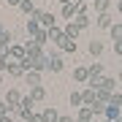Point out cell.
I'll use <instances>...</instances> for the list:
<instances>
[{"instance_id": "6da1fadb", "label": "cell", "mask_w": 122, "mask_h": 122, "mask_svg": "<svg viewBox=\"0 0 122 122\" xmlns=\"http://www.w3.org/2000/svg\"><path fill=\"white\" fill-rule=\"evenodd\" d=\"M25 52H27V57H30V60H41V57H44V49H41V44H35L33 38L25 44Z\"/></svg>"}, {"instance_id": "44dd1931", "label": "cell", "mask_w": 122, "mask_h": 122, "mask_svg": "<svg viewBox=\"0 0 122 122\" xmlns=\"http://www.w3.org/2000/svg\"><path fill=\"white\" fill-rule=\"evenodd\" d=\"M109 33H111V41H114V44H117V41H122V22H114Z\"/></svg>"}, {"instance_id": "7bdbcfd3", "label": "cell", "mask_w": 122, "mask_h": 122, "mask_svg": "<svg viewBox=\"0 0 122 122\" xmlns=\"http://www.w3.org/2000/svg\"><path fill=\"white\" fill-rule=\"evenodd\" d=\"M84 3H87V0H84Z\"/></svg>"}, {"instance_id": "277c9868", "label": "cell", "mask_w": 122, "mask_h": 122, "mask_svg": "<svg viewBox=\"0 0 122 122\" xmlns=\"http://www.w3.org/2000/svg\"><path fill=\"white\" fill-rule=\"evenodd\" d=\"M73 79H76L79 84H87L90 81V68L87 65H76L73 68Z\"/></svg>"}, {"instance_id": "ac0fdd59", "label": "cell", "mask_w": 122, "mask_h": 122, "mask_svg": "<svg viewBox=\"0 0 122 122\" xmlns=\"http://www.w3.org/2000/svg\"><path fill=\"white\" fill-rule=\"evenodd\" d=\"M46 71L60 73V71H62V57H49V68H46Z\"/></svg>"}, {"instance_id": "ba28073f", "label": "cell", "mask_w": 122, "mask_h": 122, "mask_svg": "<svg viewBox=\"0 0 122 122\" xmlns=\"http://www.w3.org/2000/svg\"><path fill=\"white\" fill-rule=\"evenodd\" d=\"M81 98H84V106H92L98 100V90H92V87H84L81 90Z\"/></svg>"}, {"instance_id": "52a82bcc", "label": "cell", "mask_w": 122, "mask_h": 122, "mask_svg": "<svg viewBox=\"0 0 122 122\" xmlns=\"http://www.w3.org/2000/svg\"><path fill=\"white\" fill-rule=\"evenodd\" d=\"M95 25H98V27H103V30H111V25H114V19H111V14L106 11V14H98V19H95Z\"/></svg>"}, {"instance_id": "3957f363", "label": "cell", "mask_w": 122, "mask_h": 122, "mask_svg": "<svg viewBox=\"0 0 122 122\" xmlns=\"http://www.w3.org/2000/svg\"><path fill=\"white\" fill-rule=\"evenodd\" d=\"M22 98H25V95H22L19 90H8V92H5V98H3V100H5L8 106H14V109H19V103H22Z\"/></svg>"}, {"instance_id": "f1b7e54d", "label": "cell", "mask_w": 122, "mask_h": 122, "mask_svg": "<svg viewBox=\"0 0 122 122\" xmlns=\"http://www.w3.org/2000/svg\"><path fill=\"white\" fill-rule=\"evenodd\" d=\"M73 25L81 30V27H87V25H90V16H76V19H73Z\"/></svg>"}, {"instance_id": "4fadbf2b", "label": "cell", "mask_w": 122, "mask_h": 122, "mask_svg": "<svg viewBox=\"0 0 122 122\" xmlns=\"http://www.w3.org/2000/svg\"><path fill=\"white\" fill-rule=\"evenodd\" d=\"M114 87H117V79H114V76H103L98 90H109V92H114Z\"/></svg>"}, {"instance_id": "2e32d148", "label": "cell", "mask_w": 122, "mask_h": 122, "mask_svg": "<svg viewBox=\"0 0 122 122\" xmlns=\"http://www.w3.org/2000/svg\"><path fill=\"white\" fill-rule=\"evenodd\" d=\"M87 49H90V54H92V57H100V54H103V44H100V41H95V38L87 44Z\"/></svg>"}, {"instance_id": "74e56055", "label": "cell", "mask_w": 122, "mask_h": 122, "mask_svg": "<svg viewBox=\"0 0 122 122\" xmlns=\"http://www.w3.org/2000/svg\"><path fill=\"white\" fill-rule=\"evenodd\" d=\"M60 3H62V5H68V3H73V0H60Z\"/></svg>"}, {"instance_id": "30bf717a", "label": "cell", "mask_w": 122, "mask_h": 122, "mask_svg": "<svg viewBox=\"0 0 122 122\" xmlns=\"http://www.w3.org/2000/svg\"><path fill=\"white\" fill-rule=\"evenodd\" d=\"M76 122H92V109L90 106H81L76 111Z\"/></svg>"}, {"instance_id": "5b68a950", "label": "cell", "mask_w": 122, "mask_h": 122, "mask_svg": "<svg viewBox=\"0 0 122 122\" xmlns=\"http://www.w3.org/2000/svg\"><path fill=\"white\" fill-rule=\"evenodd\" d=\"M41 30H44V27L38 25V19H35V16H30V19H27V25H25V33L30 35V38H35V35H38Z\"/></svg>"}, {"instance_id": "b9f144b4", "label": "cell", "mask_w": 122, "mask_h": 122, "mask_svg": "<svg viewBox=\"0 0 122 122\" xmlns=\"http://www.w3.org/2000/svg\"><path fill=\"white\" fill-rule=\"evenodd\" d=\"M117 122H122V117H119V119H117Z\"/></svg>"}, {"instance_id": "d6a6232c", "label": "cell", "mask_w": 122, "mask_h": 122, "mask_svg": "<svg viewBox=\"0 0 122 122\" xmlns=\"http://www.w3.org/2000/svg\"><path fill=\"white\" fill-rule=\"evenodd\" d=\"M114 52H117V54H122V41H117V44H114Z\"/></svg>"}, {"instance_id": "7a4b0ae2", "label": "cell", "mask_w": 122, "mask_h": 122, "mask_svg": "<svg viewBox=\"0 0 122 122\" xmlns=\"http://www.w3.org/2000/svg\"><path fill=\"white\" fill-rule=\"evenodd\" d=\"M35 19H38V25L44 27V30H49V27H54V22H57V16H54L52 11H38V16H35Z\"/></svg>"}, {"instance_id": "4dcf8cb0", "label": "cell", "mask_w": 122, "mask_h": 122, "mask_svg": "<svg viewBox=\"0 0 122 122\" xmlns=\"http://www.w3.org/2000/svg\"><path fill=\"white\" fill-rule=\"evenodd\" d=\"M27 122H44V114H38V111H33V114H30V119H27Z\"/></svg>"}, {"instance_id": "ee69618b", "label": "cell", "mask_w": 122, "mask_h": 122, "mask_svg": "<svg viewBox=\"0 0 122 122\" xmlns=\"http://www.w3.org/2000/svg\"><path fill=\"white\" fill-rule=\"evenodd\" d=\"M119 117H122V114H119Z\"/></svg>"}, {"instance_id": "484cf974", "label": "cell", "mask_w": 122, "mask_h": 122, "mask_svg": "<svg viewBox=\"0 0 122 122\" xmlns=\"http://www.w3.org/2000/svg\"><path fill=\"white\" fill-rule=\"evenodd\" d=\"M62 16H65V19H73V16H76V11H73V3L62 5Z\"/></svg>"}, {"instance_id": "5bb4252c", "label": "cell", "mask_w": 122, "mask_h": 122, "mask_svg": "<svg viewBox=\"0 0 122 122\" xmlns=\"http://www.w3.org/2000/svg\"><path fill=\"white\" fill-rule=\"evenodd\" d=\"M46 33H49V41H62V38H65V30H62V27H57V25L49 27Z\"/></svg>"}, {"instance_id": "836d02e7", "label": "cell", "mask_w": 122, "mask_h": 122, "mask_svg": "<svg viewBox=\"0 0 122 122\" xmlns=\"http://www.w3.org/2000/svg\"><path fill=\"white\" fill-rule=\"evenodd\" d=\"M5 3H8V5H16V8H19V5H22V0H5Z\"/></svg>"}, {"instance_id": "4316f807", "label": "cell", "mask_w": 122, "mask_h": 122, "mask_svg": "<svg viewBox=\"0 0 122 122\" xmlns=\"http://www.w3.org/2000/svg\"><path fill=\"white\" fill-rule=\"evenodd\" d=\"M90 109H92V114H106V103H100V100H95V103H92Z\"/></svg>"}, {"instance_id": "9c48e42d", "label": "cell", "mask_w": 122, "mask_h": 122, "mask_svg": "<svg viewBox=\"0 0 122 122\" xmlns=\"http://www.w3.org/2000/svg\"><path fill=\"white\" fill-rule=\"evenodd\" d=\"M68 100H71V106H73V109L79 111V109H81V106H84V98H81V90H73V92H71V95H68Z\"/></svg>"}, {"instance_id": "7c38bea8", "label": "cell", "mask_w": 122, "mask_h": 122, "mask_svg": "<svg viewBox=\"0 0 122 122\" xmlns=\"http://www.w3.org/2000/svg\"><path fill=\"white\" fill-rule=\"evenodd\" d=\"M90 79H103V62H90Z\"/></svg>"}, {"instance_id": "d6986e66", "label": "cell", "mask_w": 122, "mask_h": 122, "mask_svg": "<svg viewBox=\"0 0 122 122\" xmlns=\"http://www.w3.org/2000/svg\"><path fill=\"white\" fill-rule=\"evenodd\" d=\"M8 73H11V76H25V73H27V68L22 65V62H14V60H11V68H8Z\"/></svg>"}, {"instance_id": "60d3db41", "label": "cell", "mask_w": 122, "mask_h": 122, "mask_svg": "<svg viewBox=\"0 0 122 122\" xmlns=\"http://www.w3.org/2000/svg\"><path fill=\"white\" fill-rule=\"evenodd\" d=\"M103 122H111V119H103Z\"/></svg>"}, {"instance_id": "603a6c76", "label": "cell", "mask_w": 122, "mask_h": 122, "mask_svg": "<svg viewBox=\"0 0 122 122\" xmlns=\"http://www.w3.org/2000/svg\"><path fill=\"white\" fill-rule=\"evenodd\" d=\"M109 106H117V109H122V92H117V90L111 92V98H109Z\"/></svg>"}, {"instance_id": "1f68e13d", "label": "cell", "mask_w": 122, "mask_h": 122, "mask_svg": "<svg viewBox=\"0 0 122 122\" xmlns=\"http://www.w3.org/2000/svg\"><path fill=\"white\" fill-rule=\"evenodd\" d=\"M57 122H73V117H68V114H60V119Z\"/></svg>"}, {"instance_id": "f35d334b", "label": "cell", "mask_w": 122, "mask_h": 122, "mask_svg": "<svg viewBox=\"0 0 122 122\" xmlns=\"http://www.w3.org/2000/svg\"><path fill=\"white\" fill-rule=\"evenodd\" d=\"M3 33H5V27H3V25H0V35H3Z\"/></svg>"}, {"instance_id": "9a60e30c", "label": "cell", "mask_w": 122, "mask_h": 122, "mask_svg": "<svg viewBox=\"0 0 122 122\" xmlns=\"http://www.w3.org/2000/svg\"><path fill=\"white\" fill-rule=\"evenodd\" d=\"M60 49H62V52H73V54H76V38H68V35H65V38L60 41Z\"/></svg>"}, {"instance_id": "ffe728a7", "label": "cell", "mask_w": 122, "mask_h": 122, "mask_svg": "<svg viewBox=\"0 0 122 122\" xmlns=\"http://www.w3.org/2000/svg\"><path fill=\"white\" fill-rule=\"evenodd\" d=\"M30 98H33V103H38V100L46 98V90L44 87H30Z\"/></svg>"}, {"instance_id": "8d00e7d4", "label": "cell", "mask_w": 122, "mask_h": 122, "mask_svg": "<svg viewBox=\"0 0 122 122\" xmlns=\"http://www.w3.org/2000/svg\"><path fill=\"white\" fill-rule=\"evenodd\" d=\"M3 87H5V81H3V76H0V90H3Z\"/></svg>"}, {"instance_id": "8fae6325", "label": "cell", "mask_w": 122, "mask_h": 122, "mask_svg": "<svg viewBox=\"0 0 122 122\" xmlns=\"http://www.w3.org/2000/svg\"><path fill=\"white\" fill-rule=\"evenodd\" d=\"M25 81L30 84V87H41V73H38V71H27V73H25Z\"/></svg>"}, {"instance_id": "8992f818", "label": "cell", "mask_w": 122, "mask_h": 122, "mask_svg": "<svg viewBox=\"0 0 122 122\" xmlns=\"http://www.w3.org/2000/svg\"><path fill=\"white\" fill-rule=\"evenodd\" d=\"M11 57H14V60H19V62H22L25 57H27L25 46H19V44H11V49H8V60H11Z\"/></svg>"}, {"instance_id": "e0dca14e", "label": "cell", "mask_w": 122, "mask_h": 122, "mask_svg": "<svg viewBox=\"0 0 122 122\" xmlns=\"http://www.w3.org/2000/svg\"><path fill=\"white\" fill-rule=\"evenodd\" d=\"M41 114H44V122H57V119H60V114H57V109H52V106H46V109L41 111Z\"/></svg>"}, {"instance_id": "ab89813d", "label": "cell", "mask_w": 122, "mask_h": 122, "mask_svg": "<svg viewBox=\"0 0 122 122\" xmlns=\"http://www.w3.org/2000/svg\"><path fill=\"white\" fill-rule=\"evenodd\" d=\"M119 81H122V71H119Z\"/></svg>"}, {"instance_id": "7402d4cb", "label": "cell", "mask_w": 122, "mask_h": 122, "mask_svg": "<svg viewBox=\"0 0 122 122\" xmlns=\"http://www.w3.org/2000/svg\"><path fill=\"white\" fill-rule=\"evenodd\" d=\"M25 14H30V16H38V8L33 5V0H22V5H19Z\"/></svg>"}, {"instance_id": "cb8c5ba5", "label": "cell", "mask_w": 122, "mask_h": 122, "mask_svg": "<svg viewBox=\"0 0 122 122\" xmlns=\"http://www.w3.org/2000/svg\"><path fill=\"white\" fill-rule=\"evenodd\" d=\"M92 3H95V11H98V14H106V11H109V5H111L109 0H92Z\"/></svg>"}, {"instance_id": "f546056e", "label": "cell", "mask_w": 122, "mask_h": 122, "mask_svg": "<svg viewBox=\"0 0 122 122\" xmlns=\"http://www.w3.org/2000/svg\"><path fill=\"white\" fill-rule=\"evenodd\" d=\"M8 68H11V60L8 57H0V73H5Z\"/></svg>"}, {"instance_id": "e575fe53", "label": "cell", "mask_w": 122, "mask_h": 122, "mask_svg": "<svg viewBox=\"0 0 122 122\" xmlns=\"http://www.w3.org/2000/svg\"><path fill=\"white\" fill-rule=\"evenodd\" d=\"M0 122H14V119L11 117H0Z\"/></svg>"}, {"instance_id": "83f0119b", "label": "cell", "mask_w": 122, "mask_h": 122, "mask_svg": "<svg viewBox=\"0 0 122 122\" xmlns=\"http://www.w3.org/2000/svg\"><path fill=\"white\" fill-rule=\"evenodd\" d=\"M33 41H35V44H41V46H44V44H46V41H49V33H46V30H41V33H38V35H35V38H33Z\"/></svg>"}, {"instance_id": "d590c367", "label": "cell", "mask_w": 122, "mask_h": 122, "mask_svg": "<svg viewBox=\"0 0 122 122\" xmlns=\"http://www.w3.org/2000/svg\"><path fill=\"white\" fill-rule=\"evenodd\" d=\"M117 11H119V14H122V0H117Z\"/></svg>"}, {"instance_id": "d4e9b609", "label": "cell", "mask_w": 122, "mask_h": 122, "mask_svg": "<svg viewBox=\"0 0 122 122\" xmlns=\"http://www.w3.org/2000/svg\"><path fill=\"white\" fill-rule=\"evenodd\" d=\"M62 30H65V35H68V38H76V35H79V27H76L73 22H68L65 27H62Z\"/></svg>"}]
</instances>
